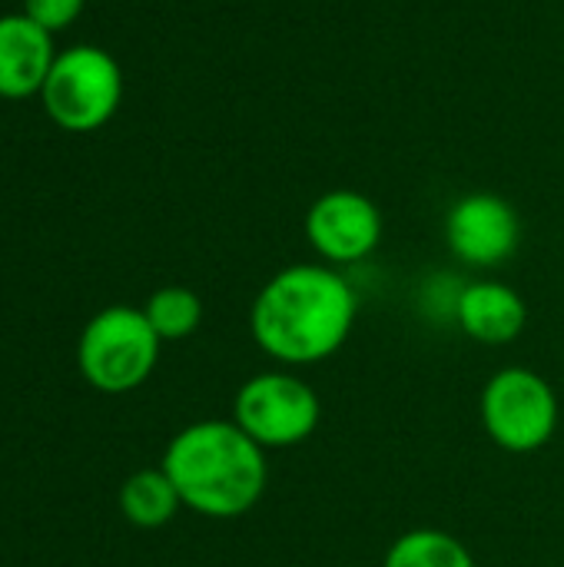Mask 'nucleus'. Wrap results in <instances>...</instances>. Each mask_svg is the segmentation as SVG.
Returning a JSON list of instances; mask_svg holds the SVG:
<instances>
[{"label": "nucleus", "instance_id": "nucleus-1", "mask_svg": "<svg viewBox=\"0 0 564 567\" xmlns=\"http://www.w3.org/2000/svg\"><path fill=\"white\" fill-rule=\"evenodd\" d=\"M356 312L359 299L346 276L322 262H296L256 292L249 329L273 362L302 369L326 362L346 346Z\"/></svg>", "mask_w": 564, "mask_h": 567}, {"label": "nucleus", "instance_id": "nucleus-3", "mask_svg": "<svg viewBox=\"0 0 564 567\" xmlns=\"http://www.w3.org/2000/svg\"><path fill=\"white\" fill-rule=\"evenodd\" d=\"M160 342L143 309L110 306L80 336V372L100 392H133L156 369Z\"/></svg>", "mask_w": 564, "mask_h": 567}, {"label": "nucleus", "instance_id": "nucleus-9", "mask_svg": "<svg viewBox=\"0 0 564 567\" xmlns=\"http://www.w3.org/2000/svg\"><path fill=\"white\" fill-rule=\"evenodd\" d=\"M455 322L469 339L482 346H509L525 332L529 306L509 282L479 279L459 292Z\"/></svg>", "mask_w": 564, "mask_h": 567}, {"label": "nucleus", "instance_id": "nucleus-10", "mask_svg": "<svg viewBox=\"0 0 564 567\" xmlns=\"http://www.w3.org/2000/svg\"><path fill=\"white\" fill-rule=\"evenodd\" d=\"M53 70L50 30L33 23L27 13L0 17V96H30L43 90Z\"/></svg>", "mask_w": 564, "mask_h": 567}, {"label": "nucleus", "instance_id": "nucleus-14", "mask_svg": "<svg viewBox=\"0 0 564 567\" xmlns=\"http://www.w3.org/2000/svg\"><path fill=\"white\" fill-rule=\"evenodd\" d=\"M23 3H27V17L43 30H63L83 10V0H23Z\"/></svg>", "mask_w": 564, "mask_h": 567}, {"label": "nucleus", "instance_id": "nucleus-13", "mask_svg": "<svg viewBox=\"0 0 564 567\" xmlns=\"http://www.w3.org/2000/svg\"><path fill=\"white\" fill-rule=\"evenodd\" d=\"M143 312L163 342H180V339L193 336L203 322L199 296L193 289H183V286H166V289L153 292Z\"/></svg>", "mask_w": 564, "mask_h": 567}, {"label": "nucleus", "instance_id": "nucleus-5", "mask_svg": "<svg viewBox=\"0 0 564 567\" xmlns=\"http://www.w3.org/2000/svg\"><path fill=\"white\" fill-rule=\"evenodd\" d=\"M233 422L266 452L293 449L316 435L322 402L309 382L289 369H273L246 379L233 402Z\"/></svg>", "mask_w": 564, "mask_h": 567}, {"label": "nucleus", "instance_id": "nucleus-12", "mask_svg": "<svg viewBox=\"0 0 564 567\" xmlns=\"http://www.w3.org/2000/svg\"><path fill=\"white\" fill-rule=\"evenodd\" d=\"M382 567H475V558L449 532L412 528L389 545Z\"/></svg>", "mask_w": 564, "mask_h": 567}, {"label": "nucleus", "instance_id": "nucleus-7", "mask_svg": "<svg viewBox=\"0 0 564 567\" xmlns=\"http://www.w3.org/2000/svg\"><path fill=\"white\" fill-rule=\"evenodd\" d=\"M306 239L332 266L362 262L382 239V213L356 189H332L309 206Z\"/></svg>", "mask_w": 564, "mask_h": 567}, {"label": "nucleus", "instance_id": "nucleus-8", "mask_svg": "<svg viewBox=\"0 0 564 567\" xmlns=\"http://www.w3.org/2000/svg\"><path fill=\"white\" fill-rule=\"evenodd\" d=\"M522 239L519 213L495 193H469L445 216L449 249L475 269H495L515 256Z\"/></svg>", "mask_w": 564, "mask_h": 567}, {"label": "nucleus", "instance_id": "nucleus-2", "mask_svg": "<svg viewBox=\"0 0 564 567\" xmlns=\"http://www.w3.org/2000/svg\"><path fill=\"white\" fill-rule=\"evenodd\" d=\"M186 508L203 518H243L269 485L266 449H259L233 419L196 422L183 429L160 465Z\"/></svg>", "mask_w": 564, "mask_h": 567}, {"label": "nucleus", "instance_id": "nucleus-11", "mask_svg": "<svg viewBox=\"0 0 564 567\" xmlns=\"http://www.w3.org/2000/svg\"><path fill=\"white\" fill-rule=\"evenodd\" d=\"M183 498L163 468H146L126 478L120 492V508L136 528H163L180 512Z\"/></svg>", "mask_w": 564, "mask_h": 567}, {"label": "nucleus", "instance_id": "nucleus-4", "mask_svg": "<svg viewBox=\"0 0 564 567\" xmlns=\"http://www.w3.org/2000/svg\"><path fill=\"white\" fill-rule=\"evenodd\" d=\"M479 412L489 439L512 455L545 449L555 439L562 419V405L552 382L522 365L499 369L485 382Z\"/></svg>", "mask_w": 564, "mask_h": 567}, {"label": "nucleus", "instance_id": "nucleus-6", "mask_svg": "<svg viewBox=\"0 0 564 567\" xmlns=\"http://www.w3.org/2000/svg\"><path fill=\"white\" fill-rule=\"evenodd\" d=\"M123 96L116 60L100 47H73L53 60L43 83V106L63 130L86 133L103 126Z\"/></svg>", "mask_w": 564, "mask_h": 567}]
</instances>
